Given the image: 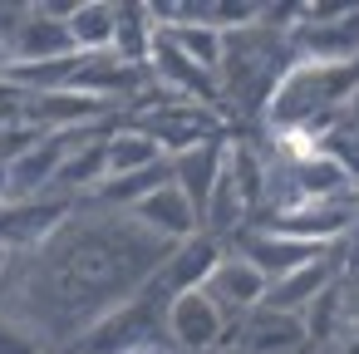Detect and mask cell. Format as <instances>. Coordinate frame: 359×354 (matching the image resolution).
I'll return each mask as SVG.
<instances>
[{"label":"cell","instance_id":"14","mask_svg":"<svg viewBox=\"0 0 359 354\" xmlns=\"http://www.w3.org/2000/svg\"><path fill=\"white\" fill-rule=\"evenodd\" d=\"M222 172H226V143H222V138H217V143H202V148H192V153H182V158H172V182L192 197L197 217H207V202H212Z\"/></svg>","mask_w":359,"mask_h":354},{"label":"cell","instance_id":"19","mask_svg":"<svg viewBox=\"0 0 359 354\" xmlns=\"http://www.w3.org/2000/svg\"><path fill=\"white\" fill-rule=\"evenodd\" d=\"M349 182H354V192H359V128H349V123H334L320 143H315Z\"/></svg>","mask_w":359,"mask_h":354},{"label":"cell","instance_id":"10","mask_svg":"<svg viewBox=\"0 0 359 354\" xmlns=\"http://www.w3.org/2000/svg\"><path fill=\"white\" fill-rule=\"evenodd\" d=\"M128 217H133L143 231H153L158 241H168V246H182V241H192V236L202 231V217H197L192 197H187L177 182H168V187H158L153 197H143Z\"/></svg>","mask_w":359,"mask_h":354},{"label":"cell","instance_id":"27","mask_svg":"<svg viewBox=\"0 0 359 354\" xmlns=\"http://www.w3.org/2000/svg\"><path fill=\"white\" fill-rule=\"evenodd\" d=\"M212 354H241V349H212Z\"/></svg>","mask_w":359,"mask_h":354},{"label":"cell","instance_id":"24","mask_svg":"<svg viewBox=\"0 0 359 354\" xmlns=\"http://www.w3.org/2000/svg\"><path fill=\"white\" fill-rule=\"evenodd\" d=\"M344 123H349V128H359V94L349 99V109H344Z\"/></svg>","mask_w":359,"mask_h":354},{"label":"cell","instance_id":"13","mask_svg":"<svg viewBox=\"0 0 359 354\" xmlns=\"http://www.w3.org/2000/svg\"><path fill=\"white\" fill-rule=\"evenodd\" d=\"M334 285H339V256L325 251L320 261H310V266H300V271L271 280L266 305H271V310H285V315H305V310H310L320 295H330Z\"/></svg>","mask_w":359,"mask_h":354},{"label":"cell","instance_id":"9","mask_svg":"<svg viewBox=\"0 0 359 354\" xmlns=\"http://www.w3.org/2000/svg\"><path fill=\"white\" fill-rule=\"evenodd\" d=\"M153 79L172 94V99H182V104H202V109H217L222 104V74H212V69H202V64H192L182 50H172L163 35H158V45H153Z\"/></svg>","mask_w":359,"mask_h":354},{"label":"cell","instance_id":"29","mask_svg":"<svg viewBox=\"0 0 359 354\" xmlns=\"http://www.w3.org/2000/svg\"><path fill=\"white\" fill-rule=\"evenodd\" d=\"M148 354H158V349H148Z\"/></svg>","mask_w":359,"mask_h":354},{"label":"cell","instance_id":"26","mask_svg":"<svg viewBox=\"0 0 359 354\" xmlns=\"http://www.w3.org/2000/svg\"><path fill=\"white\" fill-rule=\"evenodd\" d=\"M6 266H11V246H0V275H6Z\"/></svg>","mask_w":359,"mask_h":354},{"label":"cell","instance_id":"8","mask_svg":"<svg viewBox=\"0 0 359 354\" xmlns=\"http://www.w3.org/2000/svg\"><path fill=\"white\" fill-rule=\"evenodd\" d=\"M226 251L217 246V236H207V231H197L192 241H182V246H172L168 251V261L158 266V275H153V290H158V300L168 305V300H177V295H192V290H202L207 280H212V271H217V261H222Z\"/></svg>","mask_w":359,"mask_h":354},{"label":"cell","instance_id":"7","mask_svg":"<svg viewBox=\"0 0 359 354\" xmlns=\"http://www.w3.org/2000/svg\"><path fill=\"white\" fill-rule=\"evenodd\" d=\"M226 329H231V320H226V310L207 290L168 300V339L182 354H212V349H222Z\"/></svg>","mask_w":359,"mask_h":354},{"label":"cell","instance_id":"2","mask_svg":"<svg viewBox=\"0 0 359 354\" xmlns=\"http://www.w3.org/2000/svg\"><path fill=\"white\" fill-rule=\"evenodd\" d=\"M158 329L168 334V305H158V295H133L84 329V354H148Z\"/></svg>","mask_w":359,"mask_h":354},{"label":"cell","instance_id":"28","mask_svg":"<svg viewBox=\"0 0 359 354\" xmlns=\"http://www.w3.org/2000/svg\"><path fill=\"white\" fill-rule=\"evenodd\" d=\"M354 207H359V192H354Z\"/></svg>","mask_w":359,"mask_h":354},{"label":"cell","instance_id":"22","mask_svg":"<svg viewBox=\"0 0 359 354\" xmlns=\"http://www.w3.org/2000/svg\"><path fill=\"white\" fill-rule=\"evenodd\" d=\"M6 202H15V182H11V168L0 163V207H6Z\"/></svg>","mask_w":359,"mask_h":354},{"label":"cell","instance_id":"25","mask_svg":"<svg viewBox=\"0 0 359 354\" xmlns=\"http://www.w3.org/2000/svg\"><path fill=\"white\" fill-rule=\"evenodd\" d=\"M11 74V50H6V40H0V79Z\"/></svg>","mask_w":359,"mask_h":354},{"label":"cell","instance_id":"5","mask_svg":"<svg viewBox=\"0 0 359 354\" xmlns=\"http://www.w3.org/2000/svg\"><path fill=\"white\" fill-rule=\"evenodd\" d=\"M74 217V197L50 192V197H15L0 207V246H50L65 222Z\"/></svg>","mask_w":359,"mask_h":354},{"label":"cell","instance_id":"6","mask_svg":"<svg viewBox=\"0 0 359 354\" xmlns=\"http://www.w3.org/2000/svg\"><path fill=\"white\" fill-rule=\"evenodd\" d=\"M310 344V329H305V315H285V310H271V305H256L251 315L231 320L222 349H241V354H300Z\"/></svg>","mask_w":359,"mask_h":354},{"label":"cell","instance_id":"1","mask_svg":"<svg viewBox=\"0 0 359 354\" xmlns=\"http://www.w3.org/2000/svg\"><path fill=\"white\" fill-rule=\"evenodd\" d=\"M290 55L310 64H354L359 60V6H295Z\"/></svg>","mask_w":359,"mask_h":354},{"label":"cell","instance_id":"4","mask_svg":"<svg viewBox=\"0 0 359 354\" xmlns=\"http://www.w3.org/2000/svg\"><path fill=\"white\" fill-rule=\"evenodd\" d=\"M261 226H266V231H280V236H295V241H310V246H320V251H334V241L359 226V207H354V197L300 202V207H290V212L266 217Z\"/></svg>","mask_w":359,"mask_h":354},{"label":"cell","instance_id":"21","mask_svg":"<svg viewBox=\"0 0 359 354\" xmlns=\"http://www.w3.org/2000/svg\"><path fill=\"white\" fill-rule=\"evenodd\" d=\"M344 320H359V275L354 285H344Z\"/></svg>","mask_w":359,"mask_h":354},{"label":"cell","instance_id":"20","mask_svg":"<svg viewBox=\"0 0 359 354\" xmlns=\"http://www.w3.org/2000/svg\"><path fill=\"white\" fill-rule=\"evenodd\" d=\"M0 354H50L45 339L25 325H11V320H0Z\"/></svg>","mask_w":359,"mask_h":354},{"label":"cell","instance_id":"17","mask_svg":"<svg viewBox=\"0 0 359 354\" xmlns=\"http://www.w3.org/2000/svg\"><path fill=\"white\" fill-rule=\"evenodd\" d=\"M168 163V153L143 133V128H114L109 133V177H128V172H143V168H158Z\"/></svg>","mask_w":359,"mask_h":354},{"label":"cell","instance_id":"12","mask_svg":"<svg viewBox=\"0 0 359 354\" xmlns=\"http://www.w3.org/2000/svg\"><path fill=\"white\" fill-rule=\"evenodd\" d=\"M222 310H226V320H241V315H251L256 305H266V290H271V280L241 256V251H226L222 261H217V271H212V280L202 285Z\"/></svg>","mask_w":359,"mask_h":354},{"label":"cell","instance_id":"3","mask_svg":"<svg viewBox=\"0 0 359 354\" xmlns=\"http://www.w3.org/2000/svg\"><path fill=\"white\" fill-rule=\"evenodd\" d=\"M69 15H74V6H25L15 35L6 40L11 64H15V69H40V64L74 60L79 45H74V35H69Z\"/></svg>","mask_w":359,"mask_h":354},{"label":"cell","instance_id":"15","mask_svg":"<svg viewBox=\"0 0 359 354\" xmlns=\"http://www.w3.org/2000/svg\"><path fill=\"white\" fill-rule=\"evenodd\" d=\"M163 25L153 15V6H118V25H114V55L123 64L148 69L153 64V45H158Z\"/></svg>","mask_w":359,"mask_h":354},{"label":"cell","instance_id":"11","mask_svg":"<svg viewBox=\"0 0 359 354\" xmlns=\"http://www.w3.org/2000/svg\"><path fill=\"white\" fill-rule=\"evenodd\" d=\"M231 251H241L266 280H280V275H290V271H300V266H310V261L325 256L320 246L295 241V236H280V231H266V226H246Z\"/></svg>","mask_w":359,"mask_h":354},{"label":"cell","instance_id":"16","mask_svg":"<svg viewBox=\"0 0 359 354\" xmlns=\"http://www.w3.org/2000/svg\"><path fill=\"white\" fill-rule=\"evenodd\" d=\"M114 25H118V6H104V0H84L69 15V35L79 55H114Z\"/></svg>","mask_w":359,"mask_h":354},{"label":"cell","instance_id":"18","mask_svg":"<svg viewBox=\"0 0 359 354\" xmlns=\"http://www.w3.org/2000/svg\"><path fill=\"white\" fill-rule=\"evenodd\" d=\"M163 40H168L172 50H182L192 64H202V69L222 74V60H226V35H222L217 25H207V20H197V25H172V30H163Z\"/></svg>","mask_w":359,"mask_h":354},{"label":"cell","instance_id":"23","mask_svg":"<svg viewBox=\"0 0 359 354\" xmlns=\"http://www.w3.org/2000/svg\"><path fill=\"white\" fill-rule=\"evenodd\" d=\"M339 354H359V320L344 329V344H339Z\"/></svg>","mask_w":359,"mask_h":354}]
</instances>
